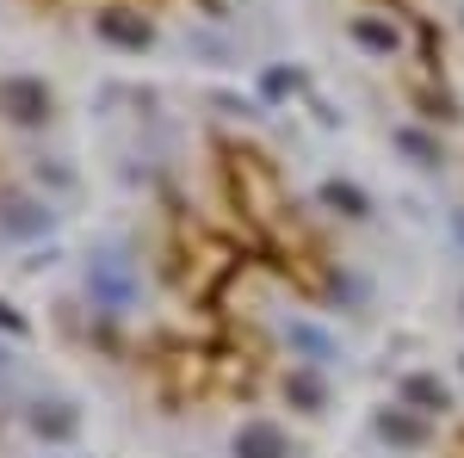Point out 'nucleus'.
Instances as JSON below:
<instances>
[{
  "label": "nucleus",
  "mask_w": 464,
  "mask_h": 458,
  "mask_svg": "<svg viewBox=\"0 0 464 458\" xmlns=\"http://www.w3.org/2000/svg\"><path fill=\"white\" fill-rule=\"evenodd\" d=\"M87 297H93V310L124 317V310L137 304V267H130L124 254H93V260H87Z\"/></svg>",
  "instance_id": "f257e3e1"
},
{
  "label": "nucleus",
  "mask_w": 464,
  "mask_h": 458,
  "mask_svg": "<svg viewBox=\"0 0 464 458\" xmlns=\"http://www.w3.org/2000/svg\"><path fill=\"white\" fill-rule=\"evenodd\" d=\"M50 112H56V93L44 87V74H0V118L6 124L37 131Z\"/></svg>",
  "instance_id": "f03ea898"
},
{
  "label": "nucleus",
  "mask_w": 464,
  "mask_h": 458,
  "mask_svg": "<svg viewBox=\"0 0 464 458\" xmlns=\"http://www.w3.org/2000/svg\"><path fill=\"white\" fill-rule=\"evenodd\" d=\"M50 229H56L50 199H25V192H6V199H0V236H6V242H37V236H50Z\"/></svg>",
  "instance_id": "7ed1b4c3"
},
{
  "label": "nucleus",
  "mask_w": 464,
  "mask_h": 458,
  "mask_svg": "<svg viewBox=\"0 0 464 458\" xmlns=\"http://www.w3.org/2000/svg\"><path fill=\"white\" fill-rule=\"evenodd\" d=\"M93 32L106 37L111 50H130V56H143L149 44H155V32H149V19H143V13H124V6H111V13H100V19H93Z\"/></svg>",
  "instance_id": "20e7f679"
},
{
  "label": "nucleus",
  "mask_w": 464,
  "mask_h": 458,
  "mask_svg": "<svg viewBox=\"0 0 464 458\" xmlns=\"http://www.w3.org/2000/svg\"><path fill=\"white\" fill-rule=\"evenodd\" d=\"M229 453L236 458H291V440L279 422H242L236 440H229Z\"/></svg>",
  "instance_id": "39448f33"
},
{
  "label": "nucleus",
  "mask_w": 464,
  "mask_h": 458,
  "mask_svg": "<svg viewBox=\"0 0 464 458\" xmlns=\"http://www.w3.org/2000/svg\"><path fill=\"white\" fill-rule=\"evenodd\" d=\"M347 37H353L365 56H384V63L402 50V32H396L391 19H378V13H353V19H347Z\"/></svg>",
  "instance_id": "423d86ee"
},
{
  "label": "nucleus",
  "mask_w": 464,
  "mask_h": 458,
  "mask_svg": "<svg viewBox=\"0 0 464 458\" xmlns=\"http://www.w3.org/2000/svg\"><path fill=\"white\" fill-rule=\"evenodd\" d=\"M285 341H291V353H297L304 365H334V359H341L334 335H328V328H316V322H304V317L285 322Z\"/></svg>",
  "instance_id": "0eeeda50"
},
{
  "label": "nucleus",
  "mask_w": 464,
  "mask_h": 458,
  "mask_svg": "<svg viewBox=\"0 0 464 458\" xmlns=\"http://www.w3.org/2000/svg\"><path fill=\"white\" fill-rule=\"evenodd\" d=\"M396 390H402V403H409L415 415H440V409L452 403V396H446V385H440L433 372H409V378H402Z\"/></svg>",
  "instance_id": "6e6552de"
},
{
  "label": "nucleus",
  "mask_w": 464,
  "mask_h": 458,
  "mask_svg": "<svg viewBox=\"0 0 464 458\" xmlns=\"http://www.w3.org/2000/svg\"><path fill=\"white\" fill-rule=\"evenodd\" d=\"M391 142L402 149V155H409V161H415V168H440V161H446L440 137H428L421 124H396V131H391Z\"/></svg>",
  "instance_id": "1a4fd4ad"
},
{
  "label": "nucleus",
  "mask_w": 464,
  "mask_h": 458,
  "mask_svg": "<svg viewBox=\"0 0 464 458\" xmlns=\"http://www.w3.org/2000/svg\"><path fill=\"white\" fill-rule=\"evenodd\" d=\"M322 205H328V211H341L347 223H359V217L372 211V199L359 192L353 180H322Z\"/></svg>",
  "instance_id": "9d476101"
},
{
  "label": "nucleus",
  "mask_w": 464,
  "mask_h": 458,
  "mask_svg": "<svg viewBox=\"0 0 464 458\" xmlns=\"http://www.w3.org/2000/svg\"><path fill=\"white\" fill-rule=\"evenodd\" d=\"M378 434H384L391 446H421V440H428V422H415V415H402V409H378Z\"/></svg>",
  "instance_id": "9b49d317"
},
{
  "label": "nucleus",
  "mask_w": 464,
  "mask_h": 458,
  "mask_svg": "<svg viewBox=\"0 0 464 458\" xmlns=\"http://www.w3.org/2000/svg\"><path fill=\"white\" fill-rule=\"evenodd\" d=\"M32 434L37 440H69L74 434V409L69 403H37L32 409Z\"/></svg>",
  "instance_id": "f8f14e48"
},
{
  "label": "nucleus",
  "mask_w": 464,
  "mask_h": 458,
  "mask_svg": "<svg viewBox=\"0 0 464 458\" xmlns=\"http://www.w3.org/2000/svg\"><path fill=\"white\" fill-rule=\"evenodd\" d=\"M285 396L304 409V415H322V403H328V390H322V378H316V365L310 372H291L285 378Z\"/></svg>",
  "instance_id": "ddd939ff"
},
{
  "label": "nucleus",
  "mask_w": 464,
  "mask_h": 458,
  "mask_svg": "<svg viewBox=\"0 0 464 458\" xmlns=\"http://www.w3.org/2000/svg\"><path fill=\"white\" fill-rule=\"evenodd\" d=\"M297 81H304V74L279 69V63H273V69H260V100H285V93H297Z\"/></svg>",
  "instance_id": "4468645a"
},
{
  "label": "nucleus",
  "mask_w": 464,
  "mask_h": 458,
  "mask_svg": "<svg viewBox=\"0 0 464 458\" xmlns=\"http://www.w3.org/2000/svg\"><path fill=\"white\" fill-rule=\"evenodd\" d=\"M0 328H6V335H25V317H19L6 297H0Z\"/></svg>",
  "instance_id": "2eb2a0df"
},
{
  "label": "nucleus",
  "mask_w": 464,
  "mask_h": 458,
  "mask_svg": "<svg viewBox=\"0 0 464 458\" xmlns=\"http://www.w3.org/2000/svg\"><path fill=\"white\" fill-rule=\"evenodd\" d=\"M452 236H459V242H464V211H452Z\"/></svg>",
  "instance_id": "dca6fc26"
},
{
  "label": "nucleus",
  "mask_w": 464,
  "mask_h": 458,
  "mask_svg": "<svg viewBox=\"0 0 464 458\" xmlns=\"http://www.w3.org/2000/svg\"><path fill=\"white\" fill-rule=\"evenodd\" d=\"M0 372H6V353H0Z\"/></svg>",
  "instance_id": "f3484780"
}]
</instances>
